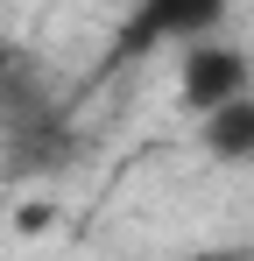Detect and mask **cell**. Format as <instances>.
<instances>
[{"label":"cell","mask_w":254,"mask_h":261,"mask_svg":"<svg viewBox=\"0 0 254 261\" xmlns=\"http://www.w3.org/2000/svg\"><path fill=\"white\" fill-rule=\"evenodd\" d=\"M233 0H134L113 36V57H176L191 43L226 36Z\"/></svg>","instance_id":"1"},{"label":"cell","mask_w":254,"mask_h":261,"mask_svg":"<svg viewBox=\"0 0 254 261\" xmlns=\"http://www.w3.org/2000/svg\"><path fill=\"white\" fill-rule=\"evenodd\" d=\"M233 99H254V49L233 36H212V43L176 49V113L184 120H205Z\"/></svg>","instance_id":"2"},{"label":"cell","mask_w":254,"mask_h":261,"mask_svg":"<svg viewBox=\"0 0 254 261\" xmlns=\"http://www.w3.org/2000/svg\"><path fill=\"white\" fill-rule=\"evenodd\" d=\"M191 127H198V148L219 170H254V99H233V106H219Z\"/></svg>","instance_id":"3"}]
</instances>
